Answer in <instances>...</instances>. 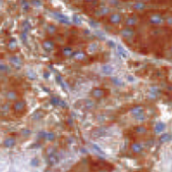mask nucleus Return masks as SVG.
Instances as JSON below:
<instances>
[{
    "label": "nucleus",
    "instance_id": "obj_6",
    "mask_svg": "<svg viewBox=\"0 0 172 172\" xmlns=\"http://www.w3.org/2000/svg\"><path fill=\"white\" fill-rule=\"evenodd\" d=\"M42 47L46 51H51L55 48V43L50 40H46L42 42Z\"/></svg>",
    "mask_w": 172,
    "mask_h": 172
},
{
    "label": "nucleus",
    "instance_id": "obj_27",
    "mask_svg": "<svg viewBox=\"0 0 172 172\" xmlns=\"http://www.w3.org/2000/svg\"><path fill=\"white\" fill-rule=\"evenodd\" d=\"M134 8L137 10H142V9H144V8H145V5H144V3H140V2H138V3H136L134 5Z\"/></svg>",
    "mask_w": 172,
    "mask_h": 172
},
{
    "label": "nucleus",
    "instance_id": "obj_13",
    "mask_svg": "<svg viewBox=\"0 0 172 172\" xmlns=\"http://www.w3.org/2000/svg\"><path fill=\"white\" fill-rule=\"evenodd\" d=\"M72 57L77 60H83L86 58V54L84 52L81 51V50H78V51L74 52Z\"/></svg>",
    "mask_w": 172,
    "mask_h": 172
},
{
    "label": "nucleus",
    "instance_id": "obj_19",
    "mask_svg": "<svg viewBox=\"0 0 172 172\" xmlns=\"http://www.w3.org/2000/svg\"><path fill=\"white\" fill-rule=\"evenodd\" d=\"M10 61L13 65V66H15V67H19V66H20L21 60L18 56H12V57L10 58Z\"/></svg>",
    "mask_w": 172,
    "mask_h": 172
},
{
    "label": "nucleus",
    "instance_id": "obj_26",
    "mask_svg": "<svg viewBox=\"0 0 172 172\" xmlns=\"http://www.w3.org/2000/svg\"><path fill=\"white\" fill-rule=\"evenodd\" d=\"M92 147H93V149H94L96 150V151L97 152V153H99L100 154H102L103 156L105 155V152L103 151V150L102 149L99 147V146L97 145V144H92Z\"/></svg>",
    "mask_w": 172,
    "mask_h": 172
},
{
    "label": "nucleus",
    "instance_id": "obj_21",
    "mask_svg": "<svg viewBox=\"0 0 172 172\" xmlns=\"http://www.w3.org/2000/svg\"><path fill=\"white\" fill-rule=\"evenodd\" d=\"M6 97L9 99V101H15L17 99V94H16L15 92L9 91V92L6 94Z\"/></svg>",
    "mask_w": 172,
    "mask_h": 172
},
{
    "label": "nucleus",
    "instance_id": "obj_32",
    "mask_svg": "<svg viewBox=\"0 0 172 172\" xmlns=\"http://www.w3.org/2000/svg\"><path fill=\"white\" fill-rule=\"evenodd\" d=\"M30 133H31L30 130V129H27V128H25V129H23L22 130V134H23V135H29Z\"/></svg>",
    "mask_w": 172,
    "mask_h": 172
},
{
    "label": "nucleus",
    "instance_id": "obj_34",
    "mask_svg": "<svg viewBox=\"0 0 172 172\" xmlns=\"http://www.w3.org/2000/svg\"><path fill=\"white\" fill-rule=\"evenodd\" d=\"M107 45L109 46V47H115V46H116L115 43L113 42V40H108V41H107Z\"/></svg>",
    "mask_w": 172,
    "mask_h": 172
},
{
    "label": "nucleus",
    "instance_id": "obj_29",
    "mask_svg": "<svg viewBox=\"0 0 172 172\" xmlns=\"http://www.w3.org/2000/svg\"><path fill=\"white\" fill-rule=\"evenodd\" d=\"M112 81H113V82L115 84V85H117V86H121V85H123V81H122V80H120L119 78L118 77H113L112 78Z\"/></svg>",
    "mask_w": 172,
    "mask_h": 172
},
{
    "label": "nucleus",
    "instance_id": "obj_20",
    "mask_svg": "<svg viewBox=\"0 0 172 172\" xmlns=\"http://www.w3.org/2000/svg\"><path fill=\"white\" fill-rule=\"evenodd\" d=\"M136 22H137V20H136V19L134 18V16L128 17V18L126 19V21H125V23H126V25L128 27L134 26V25L136 24Z\"/></svg>",
    "mask_w": 172,
    "mask_h": 172
},
{
    "label": "nucleus",
    "instance_id": "obj_38",
    "mask_svg": "<svg viewBox=\"0 0 172 172\" xmlns=\"http://www.w3.org/2000/svg\"><path fill=\"white\" fill-rule=\"evenodd\" d=\"M170 50H171V53H172V46H171V49H170Z\"/></svg>",
    "mask_w": 172,
    "mask_h": 172
},
{
    "label": "nucleus",
    "instance_id": "obj_17",
    "mask_svg": "<svg viewBox=\"0 0 172 172\" xmlns=\"http://www.w3.org/2000/svg\"><path fill=\"white\" fill-rule=\"evenodd\" d=\"M8 48L10 50H15L17 49V41L15 39H10L8 42Z\"/></svg>",
    "mask_w": 172,
    "mask_h": 172
},
{
    "label": "nucleus",
    "instance_id": "obj_16",
    "mask_svg": "<svg viewBox=\"0 0 172 172\" xmlns=\"http://www.w3.org/2000/svg\"><path fill=\"white\" fill-rule=\"evenodd\" d=\"M172 139V135L170 134H163L160 136L159 140L161 143H165V142H169Z\"/></svg>",
    "mask_w": 172,
    "mask_h": 172
},
{
    "label": "nucleus",
    "instance_id": "obj_36",
    "mask_svg": "<svg viewBox=\"0 0 172 172\" xmlns=\"http://www.w3.org/2000/svg\"><path fill=\"white\" fill-rule=\"evenodd\" d=\"M39 164V161L37 159H33L32 160V165H37Z\"/></svg>",
    "mask_w": 172,
    "mask_h": 172
},
{
    "label": "nucleus",
    "instance_id": "obj_25",
    "mask_svg": "<svg viewBox=\"0 0 172 172\" xmlns=\"http://www.w3.org/2000/svg\"><path fill=\"white\" fill-rule=\"evenodd\" d=\"M56 138V135H55L54 133H46V135L45 139L47 140V141H52Z\"/></svg>",
    "mask_w": 172,
    "mask_h": 172
},
{
    "label": "nucleus",
    "instance_id": "obj_9",
    "mask_svg": "<svg viewBox=\"0 0 172 172\" xmlns=\"http://www.w3.org/2000/svg\"><path fill=\"white\" fill-rule=\"evenodd\" d=\"M54 14L56 15V17L57 18L58 20H59L60 23H62V24H71V22H70V20H69V18L66 17V15L62 14V13H55Z\"/></svg>",
    "mask_w": 172,
    "mask_h": 172
},
{
    "label": "nucleus",
    "instance_id": "obj_2",
    "mask_svg": "<svg viewBox=\"0 0 172 172\" xmlns=\"http://www.w3.org/2000/svg\"><path fill=\"white\" fill-rule=\"evenodd\" d=\"M12 107L15 113H22L26 109V103L24 100H17L13 103Z\"/></svg>",
    "mask_w": 172,
    "mask_h": 172
},
{
    "label": "nucleus",
    "instance_id": "obj_14",
    "mask_svg": "<svg viewBox=\"0 0 172 172\" xmlns=\"http://www.w3.org/2000/svg\"><path fill=\"white\" fill-rule=\"evenodd\" d=\"M117 52L119 56H121L122 58H127L128 57V52L125 49L121 46H117Z\"/></svg>",
    "mask_w": 172,
    "mask_h": 172
},
{
    "label": "nucleus",
    "instance_id": "obj_5",
    "mask_svg": "<svg viewBox=\"0 0 172 172\" xmlns=\"http://www.w3.org/2000/svg\"><path fill=\"white\" fill-rule=\"evenodd\" d=\"M109 22L113 24H117L118 23H120V21L122 20V16H121L119 13H112V14L109 15Z\"/></svg>",
    "mask_w": 172,
    "mask_h": 172
},
{
    "label": "nucleus",
    "instance_id": "obj_28",
    "mask_svg": "<svg viewBox=\"0 0 172 172\" xmlns=\"http://www.w3.org/2000/svg\"><path fill=\"white\" fill-rule=\"evenodd\" d=\"M73 22L75 23L76 24H81V17L79 16L78 14H74L73 15Z\"/></svg>",
    "mask_w": 172,
    "mask_h": 172
},
{
    "label": "nucleus",
    "instance_id": "obj_39",
    "mask_svg": "<svg viewBox=\"0 0 172 172\" xmlns=\"http://www.w3.org/2000/svg\"><path fill=\"white\" fill-rule=\"evenodd\" d=\"M171 169H172V165H171Z\"/></svg>",
    "mask_w": 172,
    "mask_h": 172
},
{
    "label": "nucleus",
    "instance_id": "obj_3",
    "mask_svg": "<svg viewBox=\"0 0 172 172\" xmlns=\"http://www.w3.org/2000/svg\"><path fill=\"white\" fill-rule=\"evenodd\" d=\"M107 93H109L108 90L100 88V87H97V88H94L92 91L91 94L94 98L100 99V98H103V97H106L107 95H108Z\"/></svg>",
    "mask_w": 172,
    "mask_h": 172
},
{
    "label": "nucleus",
    "instance_id": "obj_35",
    "mask_svg": "<svg viewBox=\"0 0 172 172\" xmlns=\"http://www.w3.org/2000/svg\"><path fill=\"white\" fill-rule=\"evenodd\" d=\"M127 80H128V81H130V82H133V81H134V77H133V76L129 75L127 77Z\"/></svg>",
    "mask_w": 172,
    "mask_h": 172
},
{
    "label": "nucleus",
    "instance_id": "obj_15",
    "mask_svg": "<svg viewBox=\"0 0 172 172\" xmlns=\"http://www.w3.org/2000/svg\"><path fill=\"white\" fill-rule=\"evenodd\" d=\"M62 54H63L65 56H66V57H70V56H73L74 52H73V50H72L71 47H69V46H66V47H64L63 49H62Z\"/></svg>",
    "mask_w": 172,
    "mask_h": 172
},
{
    "label": "nucleus",
    "instance_id": "obj_22",
    "mask_svg": "<svg viewBox=\"0 0 172 172\" xmlns=\"http://www.w3.org/2000/svg\"><path fill=\"white\" fill-rule=\"evenodd\" d=\"M135 132L138 134H144L147 133V129H146V128H144V126H138V127H136Z\"/></svg>",
    "mask_w": 172,
    "mask_h": 172
},
{
    "label": "nucleus",
    "instance_id": "obj_1",
    "mask_svg": "<svg viewBox=\"0 0 172 172\" xmlns=\"http://www.w3.org/2000/svg\"><path fill=\"white\" fill-rule=\"evenodd\" d=\"M131 113L133 114L134 119L137 121H144L145 119V113L144 108L142 106H135L131 109Z\"/></svg>",
    "mask_w": 172,
    "mask_h": 172
},
{
    "label": "nucleus",
    "instance_id": "obj_8",
    "mask_svg": "<svg viewBox=\"0 0 172 172\" xmlns=\"http://www.w3.org/2000/svg\"><path fill=\"white\" fill-rule=\"evenodd\" d=\"M165 128H166V124L165 123L160 121V122L156 123V124L154 125V133H155V134H161V133L165 129Z\"/></svg>",
    "mask_w": 172,
    "mask_h": 172
},
{
    "label": "nucleus",
    "instance_id": "obj_23",
    "mask_svg": "<svg viewBox=\"0 0 172 172\" xmlns=\"http://www.w3.org/2000/svg\"><path fill=\"white\" fill-rule=\"evenodd\" d=\"M60 103V100L57 97H52L51 98H50V103H51V104L55 107L59 106Z\"/></svg>",
    "mask_w": 172,
    "mask_h": 172
},
{
    "label": "nucleus",
    "instance_id": "obj_11",
    "mask_svg": "<svg viewBox=\"0 0 172 172\" xmlns=\"http://www.w3.org/2000/svg\"><path fill=\"white\" fill-rule=\"evenodd\" d=\"M101 71L103 74H105V75H111V74L113 73L114 70H113V66H111L109 65H103L101 68Z\"/></svg>",
    "mask_w": 172,
    "mask_h": 172
},
{
    "label": "nucleus",
    "instance_id": "obj_10",
    "mask_svg": "<svg viewBox=\"0 0 172 172\" xmlns=\"http://www.w3.org/2000/svg\"><path fill=\"white\" fill-rule=\"evenodd\" d=\"M131 149H132V151L134 152V153L139 154V153H141L143 150V146L139 143L134 142V143H133L132 145H131Z\"/></svg>",
    "mask_w": 172,
    "mask_h": 172
},
{
    "label": "nucleus",
    "instance_id": "obj_30",
    "mask_svg": "<svg viewBox=\"0 0 172 172\" xmlns=\"http://www.w3.org/2000/svg\"><path fill=\"white\" fill-rule=\"evenodd\" d=\"M9 66H6V65H4V64L2 63L1 65H0V70H1L2 72H5V71H9Z\"/></svg>",
    "mask_w": 172,
    "mask_h": 172
},
{
    "label": "nucleus",
    "instance_id": "obj_33",
    "mask_svg": "<svg viewBox=\"0 0 172 172\" xmlns=\"http://www.w3.org/2000/svg\"><path fill=\"white\" fill-rule=\"evenodd\" d=\"M59 106H60V107H67V104H66V103L65 101H62V100H60V105Z\"/></svg>",
    "mask_w": 172,
    "mask_h": 172
},
{
    "label": "nucleus",
    "instance_id": "obj_37",
    "mask_svg": "<svg viewBox=\"0 0 172 172\" xmlns=\"http://www.w3.org/2000/svg\"><path fill=\"white\" fill-rule=\"evenodd\" d=\"M49 77H50V73H49V72H45L44 77L45 78H48Z\"/></svg>",
    "mask_w": 172,
    "mask_h": 172
},
{
    "label": "nucleus",
    "instance_id": "obj_31",
    "mask_svg": "<svg viewBox=\"0 0 172 172\" xmlns=\"http://www.w3.org/2000/svg\"><path fill=\"white\" fill-rule=\"evenodd\" d=\"M100 11H101L102 14H107V13L109 12V9L107 7H103V8H101Z\"/></svg>",
    "mask_w": 172,
    "mask_h": 172
},
{
    "label": "nucleus",
    "instance_id": "obj_24",
    "mask_svg": "<svg viewBox=\"0 0 172 172\" xmlns=\"http://www.w3.org/2000/svg\"><path fill=\"white\" fill-rule=\"evenodd\" d=\"M88 51L90 52V53H93V52H95L96 50H97V45L96 44V43L94 42H92V43H91V44L89 45V46H88Z\"/></svg>",
    "mask_w": 172,
    "mask_h": 172
},
{
    "label": "nucleus",
    "instance_id": "obj_12",
    "mask_svg": "<svg viewBox=\"0 0 172 172\" xmlns=\"http://www.w3.org/2000/svg\"><path fill=\"white\" fill-rule=\"evenodd\" d=\"M3 145L6 148H12L15 145V139L12 137H9L3 142Z\"/></svg>",
    "mask_w": 172,
    "mask_h": 172
},
{
    "label": "nucleus",
    "instance_id": "obj_7",
    "mask_svg": "<svg viewBox=\"0 0 172 172\" xmlns=\"http://www.w3.org/2000/svg\"><path fill=\"white\" fill-rule=\"evenodd\" d=\"M149 21H150V23H152V24H161L164 20H163L162 16L160 13H154V14H152L151 17H150Z\"/></svg>",
    "mask_w": 172,
    "mask_h": 172
},
{
    "label": "nucleus",
    "instance_id": "obj_18",
    "mask_svg": "<svg viewBox=\"0 0 172 172\" xmlns=\"http://www.w3.org/2000/svg\"><path fill=\"white\" fill-rule=\"evenodd\" d=\"M46 30H47V33L49 34L52 35V34H55L56 33V31H57V27L55 24H48L47 28H46Z\"/></svg>",
    "mask_w": 172,
    "mask_h": 172
},
{
    "label": "nucleus",
    "instance_id": "obj_4",
    "mask_svg": "<svg viewBox=\"0 0 172 172\" xmlns=\"http://www.w3.org/2000/svg\"><path fill=\"white\" fill-rule=\"evenodd\" d=\"M134 30L132 27H126V28L123 29V30H121V34H122L124 38H127V39L131 38V37L134 35Z\"/></svg>",
    "mask_w": 172,
    "mask_h": 172
}]
</instances>
